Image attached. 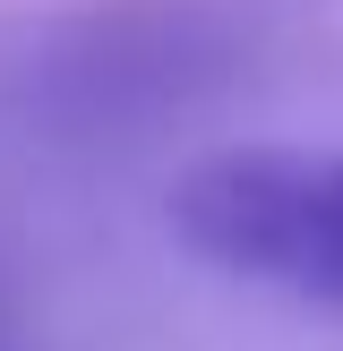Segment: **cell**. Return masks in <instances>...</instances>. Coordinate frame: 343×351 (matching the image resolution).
Segmentation results:
<instances>
[{
    "mask_svg": "<svg viewBox=\"0 0 343 351\" xmlns=\"http://www.w3.org/2000/svg\"><path fill=\"white\" fill-rule=\"evenodd\" d=\"M172 232L215 274L343 308V154L326 146L206 154L172 189Z\"/></svg>",
    "mask_w": 343,
    "mask_h": 351,
    "instance_id": "6da1fadb",
    "label": "cell"
}]
</instances>
